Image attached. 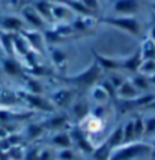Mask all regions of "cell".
<instances>
[{
    "mask_svg": "<svg viewBox=\"0 0 155 160\" xmlns=\"http://www.w3.org/2000/svg\"><path fill=\"white\" fill-rule=\"evenodd\" d=\"M102 23H107L110 26H115L127 32L133 36H140L142 35V23L133 17H118V18H106L102 20Z\"/></svg>",
    "mask_w": 155,
    "mask_h": 160,
    "instance_id": "obj_6",
    "label": "cell"
},
{
    "mask_svg": "<svg viewBox=\"0 0 155 160\" xmlns=\"http://www.w3.org/2000/svg\"><path fill=\"white\" fill-rule=\"evenodd\" d=\"M139 8L137 0H118L115 3V11L119 14H133Z\"/></svg>",
    "mask_w": 155,
    "mask_h": 160,
    "instance_id": "obj_25",
    "label": "cell"
},
{
    "mask_svg": "<svg viewBox=\"0 0 155 160\" xmlns=\"http://www.w3.org/2000/svg\"><path fill=\"white\" fill-rule=\"evenodd\" d=\"M23 82V91L26 92H30V94H45V86L44 83L41 82L39 77H35V76H29L26 74L24 79L21 80Z\"/></svg>",
    "mask_w": 155,
    "mask_h": 160,
    "instance_id": "obj_18",
    "label": "cell"
},
{
    "mask_svg": "<svg viewBox=\"0 0 155 160\" xmlns=\"http://www.w3.org/2000/svg\"><path fill=\"white\" fill-rule=\"evenodd\" d=\"M129 80L133 82V85L137 88V91L140 94H146V92H152L154 89L151 86V82H149V77L145 76V74H140V72H136V74H131L128 76Z\"/></svg>",
    "mask_w": 155,
    "mask_h": 160,
    "instance_id": "obj_21",
    "label": "cell"
},
{
    "mask_svg": "<svg viewBox=\"0 0 155 160\" xmlns=\"http://www.w3.org/2000/svg\"><path fill=\"white\" fill-rule=\"evenodd\" d=\"M143 112H152V113H155V100L152 101V103H151V104H149V106L146 107Z\"/></svg>",
    "mask_w": 155,
    "mask_h": 160,
    "instance_id": "obj_35",
    "label": "cell"
},
{
    "mask_svg": "<svg viewBox=\"0 0 155 160\" xmlns=\"http://www.w3.org/2000/svg\"><path fill=\"white\" fill-rule=\"evenodd\" d=\"M54 160H56V159H54Z\"/></svg>",
    "mask_w": 155,
    "mask_h": 160,
    "instance_id": "obj_41",
    "label": "cell"
},
{
    "mask_svg": "<svg viewBox=\"0 0 155 160\" xmlns=\"http://www.w3.org/2000/svg\"><path fill=\"white\" fill-rule=\"evenodd\" d=\"M91 101L89 98L86 97H75V100L73 101V104L69 106V109L66 110L68 115H69V119L74 125H77L80 121H82L84 116H87L91 113Z\"/></svg>",
    "mask_w": 155,
    "mask_h": 160,
    "instance_id": "obj_8",
    "label": "cell"
},
{
    "mask_svg": "<svg viewBox=\"0 0 155 160\" xmlns=\"http://www.w3.org/2000/svg\"><path fill=\"white\" fill-rule=\"evenodd\" d=\"M80 157H82V152L75 150L74 147L56 150V160H80Z\"/></svg>",
    "mask_w": 155,
    "mask_h": 160,
    "instance_id": "obj_27",
    "label": "cell"
},
{
    "mask_svg": "<svg viewBox=\"0 0 155 160\" xmlns=\"http://www.w3.org/2000/svg\"><path fill=\"white\" fill-rule=\"evenodd\" d=\"M139 50H140V54H142L143 59H154L155 58V41H152L149 36H146V38H143L140 41Z\"/></svg>",
    "mask_w": 155,
    "mask_h": 160,
    "instance_id": "obj_24",
    "label": "cell"
},
{
    "mask_svg": "<svg viewBox=\"0 0 155 160\" xmlns=\"http://www.w3.org/2000/svg\"><path fill=\"white\" fill-rule=\"evenodd\" d=\"M142 61H143V58H142L140 50H139V47H137L129 56L120 58V70L124 72H128V76L136 74V72L139 71V68H140Z\"/></svg>",
    "mask_w": 155,
    "mask_h": 160,
    "instance_id": "obj_12",
    "label": "cell"
},
{
    "mask_svg": "<svg viewBox=\"0 0 155 160\" xmlns=\"http://www.w3.org/2000/svg\"><path fill=\"white\" fill-rule=\"evenodd\" d=\"M23 138L24 141L27 142H32V143H36L38 141H41L44 136L47 134L45 128L42 125V121H27V124L24 125L23 128Z\"/></svg>",
    "mask_w": 155,
    "mask_h": 160,
    "instance_id": "obj_11",
    "label": "cell"
},
{
    "mask_svg": "<svg viewBox=\"0 0 155 160\" xmlns=\"http://www.w3.org/2000/svg\"><path fill=\"white\" fill-rule=\"evenodd\" d=\"M133 122H134V134H136V141H143V133H145V124H143V115L133 116Z\"/></svg>",
    "mask_w": 155,
    "mask_h": 160,
    "instance_id": "obj_29",
    "label": "cell"
},
{
    "mask_svg": "<svg viewBox=\"0 0 155 160\" xmlns=\"http://www.w3.org/2000/svg\"><path fill=\"white\" fill-rule=\"evenodd\" d=\"M36 12L42 17V20H53V15H51V8L48 6V3L45 2H41L36 5Z\"/></svg>",
    "mask_w": 155,
    "mask_h": 160,
    "instance_id": "obj_33",
    "label": "cell"
},
{
    "mask_svg": "<svg viewBox=\"0 0 155 160\" xmlns=\"http://www.w3.org/2000/svg\"><path fill=\"white\" fill-rule=\"evenodd\" d=\"M17 94L20 95L23 104L32 112H41V113H45V115L56 112L45 94H30V92H26L23 89L17 91Z\"/></svg>",
    "mask_w": 155,
    "mask_h": 160,
    "instance_id": "obj_3",
    "label": "cell"
},
{
    "mask_svg": "<svg viewBox=\"0 0 155 160\" xmlns=\"http://www.w3.org/2000/svg\"><path fill=\"white\" fill-rule=\"evenodd\" d=\"M106 79L111 83L113 88L116 89L128 79V74H125L124 71H111V72H106Z\"/></svg>",
    "mask_w": 155,
    "mask_h": 160,
    "instance_id": "obj_28",
    "label": "cell"
},
{
    "mask_svg": "<svg viewBox=\"0 0 155 160\" xmlns=\"http://www.w3.org/2000/svg\"><path fill=\"white\" fill-rule=\"evenodd\" d=\"M140 95V92L133 85V82L128 77L119 88H116V98L115 100H136Z\"/></svg>",
    "mask_w": 155,
    "mask_h": 160,
    "instance_id": "obj_17",
    "label": "cell"
},
{
    "mask_svg": "<svg viewBox=\"0 0 155 160\" xmlns=\"http://www.w3.org/2000/svg\"><path fill=\"white\" fill-rule=\"evenodd\" d=\"M83 5L89 9L91 12H95V11L98 9V3H96V0H83Z\"/></svg>",
    "mask_w": 155,
    "mask_h": 160,
    "instance_id": "obj_34",
    "label": "cell"
},
{
    "mask_svg": "<svg viewBox=\"0 0 155 160\" xmlns=\"http://www.w3.org/2000/svg\"><path fill=\"white\" fill-rule=\"evenodd\" d=\"M149 82H151V86H152V89L155 91V72L149 76Z\"/></svg>",
    "mask_w": 155,
    "mask_h": 160,
    "instance_id": "obj_36",
    "label": "cell"
},
{
    "mask_svg": "<svg viewBox=\"0 0 155 160\" xmlns=\"http://www.w3.org/2000/svg\"><path fill=\"white\" fill-rule=\"evenodd\" d=\"M69 134H71V139H73L74 148L82 152V156H91L95 147L92 145V142L89 141V138L83 133L77 125H71Z\"/></svg>",
    "mask_w": 155,
    "mask_h": 160,
    "instance_id": "obj_10",
    "label": "cell"
},
{
    "mask_svg": "<svg viewBox=\"0 0 155 160\" xmlns=\"http://www.w3.org/2000/svg\"><path fill=\"white\" fill-rule=\"evenodd\" d=\"M42 125H44L47 133H54V132H60V130H68L74 124L69 119L68 112L56 110L50 115H45V118L42 119Z\"/></svg>",
    "mask_w": 155,
    "mask_h": 160,
    "instance_id": "obj_5",
    "label": "cell"
},
{
    "mask_svg": "<svg viewBox=\"0 0 155 160\" xmlns=\"http://www.w3.org/2000/svg\"><path fill=\"white\" fill-rule=\"evenodd\" d=\"M149 38H151L152 41H155V26L151 29V32H149Z\"/></svg>",
    "mask_w": 155,
    "mask_h": 160,
    "instance_id": "obj_37",
    "label": "cell"
},
{
    "mask_svg": "<svg viewBox=\"0 0 155 160\" xmlns=\"http://www.w3.org/2000/svg\"><path fill=\"white\" fill-rule=\"evenodd\" d=\"M9 160H15V159H9Z\"/></svg>",
    "mask_w": 155,
    "mask_h": 160,
    "instance_id": "obj_39",
    "label": "cell"
},
{
    "mask_svg": "<svg viewBox=\"0 0 155 160\" xmlns=\"http://www.w3.org/2000/svg\"><path fill=\"white\" fill-rule=\"evenodd\" d=\"M89 101L92 106H102V104H111V98L106 92V89L101 86L100 83L93 85L89 91Z\"/></svg>",
    "mask_w": 155,
    "mask_h": 160,
    "instance_id": "obj_15",
    "label": "cell"
},
{
    "mask_svg": "<svg viewBox=\"0 0 155 160\" xmlns=\"http://www.w3.org/2000/svg\"><path fill=\"white\" fill-rule=\"evenodd\" d=\"M122 134H124V143L136 141L134 134V122H133V115L127 116V119L122 122Z\"/></svg>",
    "mask_w": 155,
    "mask_h": 160,
    "instance_id": "obj_26",
    "label": "cell"
},
{
    "mask_svg": "<svg viewBox=\"0 0 155 160\" xmlns=\"http://www.w3.org/2000/svg\"><path fill=\"white\" fill-rule=\"evenodd\" d=\"M102 76H104L102 70L98 67V63L93 61L89 67H86L83 71L77 72V74H73V76L54 74L53 77H54L56 82H59V83H62L65 86H69V88L75 89L77 92H80V91H89L93 85H96L100 82Z\"/></svg>",
    "mask_w": 155,
    "mask_h": 160,
    "instance_id": "obj_1",
    "label": "cell"
},
{
    "mask_svg": "<svg viewBox=\"0 0 155 160\" xmlns=\"http://www.w3.org/2000/svg\"><path fill=\"white\" fill-rule=\"evenodd\" d=\"M140 74H145V76H151V74H154L155 72V62L154 59H143L142 63H140V68H139V71Z\"/></svg>",
    "mask_w": 155,
    "mask_h": 160,
    "instance_id": "obj_32",
    "label": "cell"
},
{
    "mask_svg": "<svg viewBox=\"0 0 155 160\" xmlns=\"http://www.w3.org/2000/svg\"><path fill=\"white\" fill-rule=\"evenodd\" d=\"M20 33L26 39V42H27L32 53L38 54V56H44V53L47 52L45 36L42 35L39 30H23Z\"/></svg>",
    "mask_w": 155,
    "mask_h": 160,
    "instance_id": "obj_9",
    "label": "cell"
},
{
    "mask_svg": "<svg viewBox=\"0 0 155 160\" xmlns=\"http://www.w3.org/2000/svg\"><path fill=\"white\" fill-rule=\"evenodd\" d=\"M48 56H50L51 62L54 65L57 74H65V70L68 67V54L65 53L62 48L53 47V48L48 50Z\"/></svg>",
    "mask_w": 155,
    "mask_h": 160,
    "instance_id": "obj_16",
    "label": "cell"
},
{
    "mask_svg": "<svg viewBox=\"0 0 155 160\" xmlns=\"http://www.w3.org/2000/svg\"><path fill=\"white\" fill-rule=\"evenodd\" d=\"M0 27L8 33H20L24 30V21L18 17H3L0 20Z\"/></svg>",
    "mask_w": 155,
    "mask_h": 160,
    "instance_id": "obj_19",
    "label": "cell"
},
{
    "mask_svg": "<svg viewBox=\"0 0 155 160\" xmlns=\"http://www.w3.org/2000/svg\"><path fill=\"white\" fill-rule=\"evenodd\" d=\"M143 115V124H145V133H143V141L151 142L155 138V113L152 112H145Z\"/></svg>",
    "mask_w": 155,
    "mask_h": 160,
    "instance_id": "obj_22",
    "label": "cell"
},
{
    "mask_svg": "<svg viewBox=\"0 0 155 160\" xmlns=\"http://www.w3.org/2000/svg\"><path fill=\"white\" fill-rule=\"evenodd\" d=\"M124 143V134H122V124H118L116 127H113L109 133L106 134L104 139V145H107L110 150L116 148L119 145Z\"/></svg>",
    "mask_w": 155,
    "mask_h": 160,
    "instance_id": "obj_20",
    "label": "cell"
},
{
    "mask_svg": "<svg viewBox=\"0 0 155 160\" xmlns=\"http://www.w3.org/2000/svg\"><path fill=\"white\" fill-rule=\"evenodd\" d=\"M0 67L3 72L11 77V79H17V80H23L24 76L27 74L26 70H24V65L21 63L20 59L17 58H12V56H2L0 58Z\"/></svg>",
    "mask_w": 155,
    "mask_h": 160,
    "instance_id": "obj_7",
    "label": "cell"
},
{
    "mask_svg": "<svg viewBox=\"0 0 155 160\" xmlns=\"http://www.w3.org/2000/svg\"><path fill=\"white\" fill-rule=\"evenodd\" d=\"M69 128H71V127H69ZM69 128H68V130H60V132L50 133L48 145L53 147L54 150H62V148L73 147V139H71V134H69Z\"/></svg>",
    "mask_w": 155,
    "mask_h": 160,
    "instance_id": "obj_14",
    "label": "cell"
},
{
    "mask_svg": "<svg viewBox=\"0 0 155 160\" xmlns=\"http://www.w3.org/2000/svg\"><path fill=\"white\" fill-rule=\"evenodd\" d=\"M77 91L69 86H65V85H60L59 88H54L47 97L50 100V103L53 104L54 110H68L69 106L73 104V101L77 97Z\"/></svg>",
    "mask_w": 155,
    "mask_h": 160,
    "instance_id": "obj_4",
    "label": "cell"
},
{
    "mask_svg": "<svg viewBox=\"0 0 155 160\" xmlns=\"http://www.w3.org/2000/svg\"><path fill=\"white\" fill-rule=\"evenodd\" d=\"M155 150L148 141H133L122 143L110 151L109 160H154Z\"/></svg>",
    "mask_w": 155,
    "mask_h": 160,
    "instance_id": "obj_2",
    "label": "cell"
},
{
    "mask_svg": "<svg viewBox=\"0 0 155 160\" xmlns=\"http://www.w3.org/2000/svg\"><path fill=\"white\" fill-rule=\"evenodd\" d=\"M110 150L107 145H104V143H101V145H98V147H95L93 148V151H92V157H93V160H109L110 157Z\"/></svg>",
    "mask_w": 155,
    "mask_h": 160,
    "instance_id": "obj_30",
    "label": "cell"
},
{
    "mask_svg": "<svg viewBox=\"0 0 155 160\" xmlns=\"http://www.w3.org/2000/svg\"><path fill=\"white\" fill-rule=\"evenodd\" d=\"M151 143H152V147H154V150H155V138L152 139V141H151Z\"/></svg>",
    "mask_w": 155,
    "mask_h": 160,
    "instance_id": "obj_38",
    "label": "cell"
},
{
    "mask_svg": "<svg viewBox=\"0 0 155 160\" xmlns=\"http://www.w3.org/2000/svg\"><path fill=\"white\" fill-rule=\"evenodd\" d=\"M23 17H24V20L35 30H41V29H44V26H45V21L36 12V9H24L23 11Z\"/></svg>",
    "mask_w": 155,
    "mask_h": 160,
    "instance_id": "obj_23",
    "label": "cell"
},
{
    "mask_svg": "<svg viewBox=\"0 0 155 160\" xmlns=\"http://www.w3.org/2000/svg\"><path fill=\"white\" fill-rule=\"evenodd\" d=\"M93 61L98 63L102 72H111V71H122L120 70V58H110V56H102V54L92 52Z\"/></svg>",
    "mask_w": 155,
    "mask_h": 160,
    "instance_id": "obj_13",
    "label": "cell"
},
{
    "mask_svg": "<svg viewBox=\"0 0 155 160\" xmlns=\"http://www.w3.org/2000/svg\"><path fill=\"white\" fill-rule=\"evenodd\" d=\"M56 150L50 145H44L38 148V160H54Z\"/></svg>",
    "mask_w": 155,
    "mask_h": 160,
    "instance_id": "obj_31",
    "label": "cell"
},
{
    "mask_svg": "<svg viewBox=\"0 0 155 160\" xmlns=\"http://www.w3.org/2000/svg\"><path fill=\"white\" fill-rule=\"evenodd\" d=\"M154 62H155V58H154Z\"/></svg>",
    "mask_w": 155,
    "mask_h": 160,
    "instance_id": "obj_40",
    "label": "cell"
}]
</instances>
